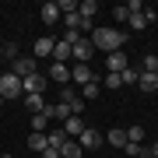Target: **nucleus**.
<instances>
[{
  "instance_id": "nucleus-8",
  "label": "nucleus",
  "mask_w": 158,
  "mask_h": 158,
  "mask_svg": "<svg viewBox=\"0 0 158 158\" xmlns=\"http://www.w3.org/2000/svg\"><path fill=\"white\" fill-rule=\"evenodd\" d=\"M77 144H81V151H85V148L91 151V148H98V144H102V134H98L95 127H85V130H81V137H77Z\"/></svg>"
},
{
  "instance_id": "nucleus-2",
  "label": "nucleus",
  "mask_w": 158,
  "mask_h": 158,
  "mask_svg": "<svg viewBox=\"0 0 158 158\" xmlns=\"http://www.w3.org/2000/svg\"><path fill=\"white\" fill-rule=\"evenodd\" d=\"M0 95H4V102L7 98H21V77H14L11 70H4L0 74Z\"/></svg>"
},
{
  "instance_id": "nucleus-35",
  "label": "nucleus",
  "mask_w": 158,
  "mask_h": 158,
  "mask_svg": "<svg viewBox=\"0 0 158 158\" xmlns=\"http://www.w3.org/2000/svg\"><path fill=\"white\" fill-rule=\"evenodd\" d=\"M0 74H4V70H0Z\"/></svg>"
},
{
  "instance_id": "nucleus-14",
  "label": "nucleus",
  "mask_w": 158,
  "mask_h": 158,
  "mask_svg": "<svg viewBox=\"0 0 158 158\" xmlns=\"http://www.w3.org/2000/svg\"><path fill=\"white\" fill-rule=\"evenodd\" d=\"M28 123H32V134H46V130H49V116H46V109H42V113H32Z\"/></svg>"
},
{
  "instance_id": "nucleus-20",
  "label": "nucleus",
  "mask_w": 158,
  "mask_h": 158,
  "mask_svg": "<svg viewBox=\"0 0 158 158\" xmlns=\"http://www.w3.org/2000/svg\"><path fill=\"white\" fill-rule=\"evenodd\" d=\"M21 98H25V106H28L32 113H42V109H46V102H42V95H21Z\"/></svg>"
},
{
  "instance_id": "nucleus-11",
  "label": "nucleus",
  "mask_w": 158,
  "mask_h": 158,
  "mask_svg": "<svg viewBox=\"0 0 158 158\" xmlns=\"http://www.w3.org/2000/svg\"><path fill=\"white\" fill-rule=\"evenodd\" d=\"M81 130H85V119H81V116H70V119H63V134H67L70 141H77V137H81Z\"/></svg>"
},
{
  "instance_id": "nucleus-1",
  "label": "nucleus",
  "mask_w": 158,
  "mask_h": 158,
  "mask_svg": "<svg viewBox=\"0 0 158 158\" xmlns=\"http://www.w3.org/2000/svg\"><path fill=\"white\" fill-rule=\"evenodd\" d=\"M91 46H95V49H102L109 56V53H119L123 49V42H127V35L119 32V28H91Z\"/></svg>"
},
{
  "instance_id": "nucleus-18",
  "label": "nucleus",
  "mask_w": 158,
  "mask_h": 158,
  "mask_svg": "<svg viewBox=\"0 0 158 158\" xmlns=\"http://www.w3.org/2000/svg\"><path fill=\"white\" fill-rule=\"evenodd\" d=\"M77 14L91 21V14H98V0H85V4H77Z\"/></svg>"
},
{
  "instance_id": "nucleus-28",
  "label": "nucleus",
  "mask_w": 158,
  "mask_h": 158,
  "mask_svg": "<svg viewBox=\"0 0 158 158\" xmlns=\"http://www.w3.org/2000/svg\"><path fill=\"white\" fill-rule=\"evenodd\" d=\"M74 98H81V95H77V91H74V88H60V102H67V106H70Z\"/></svg>"
},
{
  "instance_id": "nucleus-27",
  "label": "nucleus",
  "mask_w": 158,
  "mask_h": 158,
  "mask_svg": "<svg viewBox=\"0 0 158 158\" xmlns=\"http://www.w3.org/2000/svg\"><path fill=\"white\" fill-rule=\"evenodd\" d=\"M81 95H85V98H98V81H91V85H85V88H81Z\"/></svg>"
},
{
  "instance_id": "nucleus-4",
  "label": "nucleus",
  "mask_w": 158,
  "mask_h": 158,
  "mask_svg": "<svg viewBox=\"0 0 158 158\" xmlns=\"http://www.w3.org/2000/svg\"><path fill=\"white\" fill-rule=\"evenodd\" d=\"M91 53H95V46H91L88 35H81V39L70 46V60H74V63H88V60H91Z\"/></svg>"
},
{
  "instance_id": "nucleus-21",
  "label": "nucleus",
  "mask_w": 158,
  "mask_h": 158,
  "mask_svg": "<svg viewBox=\"0 0 158 158\" xmlns=\"http://www.w3.org/2000/svg\"><path fill=\"white\" fill-rule=\"evenodd\" d=\"M46 148H49L46 144V134H32L28 137V151H46Z\"/></svg>"
},
{
  "instance_id": "nucleus-13",
  "label": "nucleus",
  "mask_w": 158,
  "mask_h": 158,
  "mask_svg": "<svg viewBox=\"0 0 158 158\" xmlns=\"http://www.w3.org/2000/svg\"><path fill=\"white\" fill-rule=\"evenodd\" d=\"M39 18H42L46 25H56V18H63V14H60V7L49 0V4H42V7H39Z\"/></svg>"
},
{
  "instance_id": "nucleus-34",
  "label": "nucleus",
  "mask_w": 158,
  "mask_h": 158,
  "mask_svg": "<svg viewBox=\"0 0 158 158\" xmlns=\"http://www.w3.org/2000/svg\"><path fill=\"white\" fill-rule=\"evenodd\" d=\"M0 109H4V95H0Z\"/></svg>"
},
{
  "instance_id": "nucleus-32",
  "label": "nucleus",
  "mask_w": 158,
  "mask_h": 158,
  "mask_svg": "<svg viewBox=\"0 0 158 158\" xmlns=\"http://www.w3.org/2000/svg\"><path fill=\"white\" fill-rule=\"evenodd\" d=\"M42 158H60V151H56V148H46V151H42Z\"/></svg>"
},
{
  "instance_id": "nucleus-7",
  "label": "nucleus",
  "mask_w": 158,
  "mask_h": 158,
  "mask_svg": "<svg viewBox=\"0 0 158 158\" xmlns=\"http://www.w3.org/2000/svg\"><path fill=\"white\" fill-rule=\"evenodd\" d=\"M53 46H56V39H53V35H42V39H35V46H32V56L35 60L53 56Z\"/></svg>"
},
{
  "instance_id": "nucleus-29",
  "label": "nucleus",
  "mask_w": 158,
  "mask_h": 158,
  "mask_svg": "<svg viewBox=\"0 0 158 158\" xmlns=\"http://www.w3.org/2000/svg\"><path fill=\"white\" fill-rule=\"evenodd\" d=\"M141 137H144V130H141V127H130V130H127V141L141 144Z\"/></svg>"
},
{
  "instance_id": "nucleus-9",
  "label": "nucleus",
  "mask_w": 158,
  "mask_h": 158,
  "mask_svg": "<svg viewBox=\"0 0 158 158\" xmlns=\"http://www.w3.org/2000/svg\"><path fill=\"white\" fill-rule=\"evenodd\" d=\"M46 77H49V81H56V85H67V81H70V67H67V63H56V60H53Z\"/></svg>"
},
{
  "instance_id": "nucleus-22",
  "label": "nucleus",
  "mask_w": 158,
  "mask_h": 158,
  "mask_svg": "<svg viewBox=\"0 0 158 158\" xmlns=\"http://www.w3.org/2000/svg\"><path fill=\"white\" fill-rule=\"evenodd\" d=\"M0 56H4V60H11V63H14L18 56H21V49H18V42H7V46H4V49H0Z\"/></svg>"
},
{
  "instance_id": "nucleus-10",
  "label": "nucleus",
  "mask_w": 158,
  "mask_h": 158,
  "mask_svg": "<svg viewBox=\"0 0 158 158\" xmlns=\"http://www.w3.org/2000/svg\"><path fill=\"white\" fill-rule=\"evenodd\" d=\"M106 67H109V74H123L130 67V63H127V53L123 49H119V53H109V56H106Z\"/></svg>"
},
{
  "instance_id": "nucleus-17",
  "label": "nucleus",
  "mask_w": 158,
  "mask_h": 158,
  "mask_svg": "<svg viewBox=\"0 0 158 158\" xmlns=\"http://www.w3.org/2000/svg\"><path fill=\"white\" fill-rule=\"evenodd\" d=\"M137 85H141V91H158V74H144V70H141Z\"/></svg>"
},
{
  "instance_id": "nucleus-23",
  "label": "nucleus",
  "mask_w": 158,
  "mask_h": 158,
  "mask_svg": "<svg viewBox=\"0 0 158 158\" xmlns=\"http://www.w3.org/2000/svg\"><path fill=\"white\" fill-rule=\"evenodd\" d=\"M130 28H134V32H144V28H148V18H144V11H141V14H130Z\"/></svg>"
},
{
  "instance_id": "nucleus-31",
  "label": "nucleus",
  "mask_w": 158,
  "mask_h": 158,
  "mask_svg": "<svg viewBox=\"0 0 158 158\" xmlns=\"http://www.w3.org/2000/svg\"><path fill=\"white\" fill-rule=\"evenodd\" d=\"M123 81H119V74H106V88H119Z\"/></svg>"
},
{
  "instance_id": "nucleus-12",
  "label": "nucleus",
  "mask_w": 158,
  "mask_h": 158,
  "mask_svg": "<svg viewBox=\"0 0 158 158\" xmlns=\"http://www.w3.org/2000/svg\"><path fill=\"white\" fill-rule=\"evenodd\" d=\"M70 137L63 134V127H56V130H49V134H46V144L49 148H56V151H63V144H67Z\"/></svg>"
},
{
  "instance_id": "nucleus-5",
  "label": "nucleus",
  "mask_w": 158,
  "mask_h": 158,
  "mask_svg": "<svg viewBox=\"0 0 158 158\" xmlns=\"http://www.w3.org/2000/svg\"><path fill=\"white\" fill-rule=\"evenodd\" d=\"M46 85H49V77L39 70V74H32V77H25V81H21V95H42Z\"/></svg>"
},
{
  "instance_id": "nucleus-6",
  "label": "nucleus",
  "mask_w": 158,
  "mask_h": 158,
  "mask_svg": "<svg viewBox=\"0 0 158 158\" xmlns=\"http://www.w3.org/2000/svg\"><path fill=\"white\" fill-rule=\"evenodd\" d=\"M70 81H77V85L85 88V85H91V81H95V70H91L88 63H74V67H70Z\"/></svg>"
},
{
  "instance_id": "nucleus-3",
  "label": "nucleus",
  "mask_w": 158,
  "mask_h": 158,
  "mask_svg": "<svg viewBox=\"0 0 158 158\" xmlns=\"http://www.w3.org/2000/svg\"><path fill=\"white\" fill-rule=\"evenodd\" d=\"M11 74H14V77H32V74H39V60H35V56H18L14 63H11Z\"/></svg>"
},
{
  "instance_id": "nucleus-15",
  "label": "nucleus",
  "mask_w": 158,
  "mask_h": 158,
  "mask_svg": "<svg viewBox=\"0 0 158 158\" xmlns=\"http://www.w3.org/2000/svg\"><path fill=\"white\" fill-rule=\"evenodd\" d=\"M102 141H109L113 148H127V130H119V127H113V130H109L106 137H102Z\"/></svg>"
},
{
  "instance_id": "nucleus-24",
  "label": "nucleus",
  "mask_w": 158,
  "mask_h": 158,
  "mask_svg": "<svg viewBox=\"0 0 158 158\" xmlns=\"http://www.w3.org/2000/svg\"><path fill=\"white\" fill-rule=\"evenodd\" d=\"M123 151H127L130 158H144V151H148V148H141V144H134V141H127V148H123Z\"/></svg>"
},
{
  "instance_id": "nucleus-30",
  "label": "nucleus",
  "mask_w": 158,
  "mask_h": 158,
  "mask_svg": "<svg viewBox=\"0 0 158 158\" xmlns=\"http://www.w3.org/2000/svg\"><path fill=\"white\" fill-rule=\"evenodd\" d=\"M60 14H74V11H77V4H74V0H60Z\"/></svg>"
},
{
  "instance_id": "nucleus-26",
  "label": "nucleus",
  "mask_w": 158,
  "mask_h": 158,
  "mask_svg": "<svg viewBox=\"0 0 158 158\" xmlns=\"http://www.w3.org/2000/svg\"><path fill=\"white\" fill-rule=\"evenodd\" d=\"M113 21H130V11H127V4L113 7Z\"/></svg>"
},
{
  "instance_id": "nucleus-16",
  "label": "nucleus",
  "mask_w": 158,
  "mask_h": 158,
  "mask_svg": "<svg viewBox=\"0 0 158 158\" xmlns=\"http://www.w3.org/2000/svg\"><path fill=\"white\" fill-rule=\"evenodd\" d=\"M53 60H56V63H67L70 60V42L56 39V46H53Z\"/></svg>"
},
{
  "instance_id": "nucleus-25",
  "label": "nucleus",
  "mask_w": 158,
  "mask_h": 158,
  "mask_svg": "<svg viewBox=\"0 0 158 158\" xmlns=\"http://www.w3.org/2000/svg\"><path fill=\"white\" fill-rule=\"evenodd\" d=\"M137 77H141V74H137L134 67H127L123 74H119V81H123V85H137Z\"/></svg>"
},
{
  "instance_id": "nucleus-19",
  "label": "nucleus",
  "mask_w": 158,
  "mask_h": 158,
  "mask_svg": "<svg viewBox=\"0 0 158 158\" xmlns=\"http://www.w3.org/2000/svg\"><path fill=\"white\" fill-rule=\"evenodd\" d=\"M81 155H85V151H81L77 141H67V144H63V151H60V158H81Z\"/></svg>"
},
{
  "instance_id": "nucleus-33",
  "label": "nucleus",
  "mask_w": 158,
  "mask_h": 158,
  "mask_svg": "<svg viewBox=\"0 0 158 158\" xmlns=\"http://www.w3.org/2000/svg\"><path fill=\"white\" fill-rule=\"evenodd\" d=\"M144 158H158V144H151V148H148V151H144Z\"/></svg>"
}]
</instances>
